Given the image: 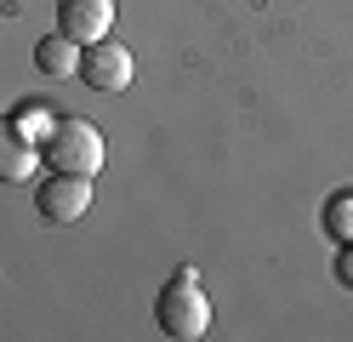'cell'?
<instances>
[{
  "label": "cell",
  "mask_w": 353,
  "mask_h": 342,
  "mask_svg": "<svg viewBox=\"0 0 353 342\" xmlns=\"http://www.w3.org/2000/svg\"><path fill=\"white\" fill-rule=\"evenodd\" d=\"M154 319H160V331L176 336V342H200L211 331V296L200 291V274L176 268L165 280V291H160V303H154Z\"/></svg>",
  "instance_id": "1"
},
{
  "label": "cell",
  "mask_w": 353,
  "mask_h": 342,
  "mask_svg": "<svg viewBox=\"0 0 353 342\" xmlns=\"http://www.w3.org/2000/svg\"><path fill=\"white\" fill-rule=\"evenodd\" d=\"M103 131L92 120H52V131L40 137V160L52 171H74V177H97L103 171Z\"/></svg>",
  "instance_id": "2"
},
{
  "label": "cell",
  "mask_w": 353,
  "mask_h": 342,
  "mask_svg": "<svg viewBox=\"0 0 353 342\" xmlns=\"http://www.w3.org/2000/svg\"><path fill=\"white\" fill-rule=\"evenodd\" d=\"M34 211L46 222H80L92 211V177H74V171H52L40 177L34 189Z\"/></svg>",
  "instance_id": "3"
},
{
  "label": "cell",
  "mask_w": 353,
  "mask_h": 342,
  "mask_svg": "<svg viewBox=\"0 0 353 342\" xmlns=\"http://www.w3.org/2000/svg\"><path fill=\"white\" fill-rule=\"evenodd\" d=\"M80 80L92 91H125L137 80V57H131L125 46H114V40H92L80 52Z\"/></svg>",
  "instance_id": "4"
},
{
  "label": "cell",
  "mask_w": 353,
  "mask_h": 342,
  "mask_svg": "<svg viewBox=\"0 0 353 342\" xmlns=\"http://www.w3.org/2000/svg\"><path fill=\"white\" fill-rule=\"evenodd\" d=\"M114 29V0H57V35H69L74 46L108 40Z\"/></svg>",
  "instance_id": "5"
},
{
  "label": "cell",
  "mask_w": 353,
  "mask_h": 342,
  "mask_svg": "<svg viewBox=\"0 0 353 342\" xmlns=\"http://www.w3.org/2000/svg\"><path fill=\"white\" fill-rule=\"evenodd\" d=\"M40 171V143L23 137L12 120H0V182H34Z\"/></svg>",
  "instance_id": "6"
},
{
  "label": "cell",
  "mask_w": 353,
  "mask_h": 342,
  "mask_svg": "<svg viewBox=\"0 0 353 342\" xmlns=\"http://www.w3.org/2000/svg\"><path fill=\"white\" fill-rule=\"evenodd\" d=\"M80 52H85V46H74L69 35H46V40L34 46V63L46 68V75L69 80V75H80Z\"/></svg>",
  "instance_id": "7"
},
{
  "label": "cell",
  "mask_w": 353,
  "mask_h": 342,
  "mask_svg": "<svg viewBox=\"0 0 353 342\" xmlns=\"http://www.w3.org/2000/svg\"><path fill=\"white\" fill-rule=\"evenodd\" d=\"M319 228H325V240L353 245V189H336V194L319 205Z\"/></svg>",
  "instance_id": "8"
},
{
  "label": "cell",
  "mask_w": 353,
  "mask_h": 342,
  "mask_svg": "<svg viewBox=\"0 0 353 342\" xmlns=\"http://www.w3.org/2000/svg\"><path fill=\"white\" fill-rule=\"evenodd\" d=\"M12 126H17V131H23V137H34V143H40V137H46V131H52V114H46V108H40V103H29V108H23V114H17V120H12Z\"/></svg>",
  "instance_id": "9"
},
{
  "label": "cell",
  "mask_w": 353,
  "mask_h": 342,
  "mask_svg": "<svg viewBox=\"0 0 353 342\" xmlns=\"http://www.w3.org/2000/svg\"><path fill=\"white\" fill-rule=\"evenodd\" d=\"M336 280L353 285V245H342V257H336Z\"/></svg>",
  "instance_id": "10"
}]
</instances>
